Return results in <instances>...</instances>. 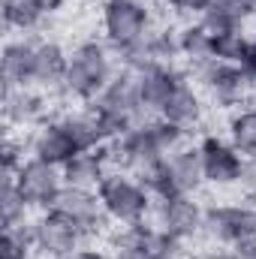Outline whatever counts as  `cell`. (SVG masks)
<instances>
[{"label":"cell","instance_id":"5","mask_svg":"<svg viewBox=\"0 0 256 259\" xmlns=\"http://www.w3.org/2000/svg\"><path fill=\"white\" fill-rule=\"evenodd\" d=\"M18 187L30 208H55L61 190L66 187L64 169L55 163H46L39 157H30L18 169Z\"/></svg>","mask_w":256,"mask_h":259},{"label":"cell","instance_id":"10","mask_svg":"<svg viewBox=\"0 0 256 259\" xmlns=\"http://www.w3.org/2000/svg\"><path fill=\"white\" fill-rule=\"evenodd\" d=\"M157 214H160V229L169 232L178 241L193 238L205 223V211L199 208V202H193V196H181V193L160 199Z\"/></svg>","mask_w":256,"mask_h":259},{"label":"cell","instance_id":"15","mask_svg":"<svg viewBox=\"0 0 256 259\" xmlns=\"http://www.w3.org/2000/svg\"><path fill=\"white\" fill-rule=\"evenodd\" d=\"M36 42L30 36L12 39L3 49V88H18L33 81V58H36Z\"/></svg>","mask_w":256,"mask_h":259},{"label":"cell","instance_id":"18","mask_svg":"<svg viewBox=\"0 0 256 259\" xmlns=\"http://www.w3.org/2000/svg\"><path fill=\"white\" fill-rule=\"evenodd\" d=\"M64 127H66V133H69V139H72V145H75V151H97L100 145L109 142L106 127H103V121H100V115H97L94 106H91L88 112L66 115Z\"/></svg>","mask_w":256,"mask_h":259},{"label":"cell","instance_id":"3","mask_svg":"<svg viewBox=\"0 0 256 259\" xmlns=\"http://www.w3.org/2000/svg\"><path fill=\"white\" fill-rule=\"evenodd\" d=\"M97 196H100L106 214L124 226L142 223L148 208H151V193L139 181H133L130 175H121V172H109L106 181L100 184Z\"/></svg>","mask_w":256,"mask_h":259},{"label":"cell","instance_id":"2","mask_svg":"<svg viewBox=\"0 0 256 259\" xmlns=\"http://www.w3.org/2000/svg\"><path fill=\"white\" fill-rule=\"evenodd\" d=\"M181 136L184 130L172 127L169 121H142L133 130H127L115 145L121 151V160L127 166H142L148 160H160V157H169L175 148H181Z\"/></svg>","mask_w":256,"mask_h":259},{"label":"cell","instance_id":"7","mask_svg":"<svg viewBox=\"0 0 256 259\" xmlns=\"http://www.w3.org/2000/svg\"><path fill=\"white\" fill-rule=\"evenodd\" d=\"M202 229L217 244H232L241 235L256 232V208H247V205H217V208H208Z\"/></svg>","mask_w":256,"mask_h":259},{"label":"cell","instance_id":"14","mask_svg":"<svg viewBox=\"0 0 256 259\" xmlns=\"http://www.w3.org/2000/svg\"><path fill=\"white\" fill-rule=\"evenodd\" d=\"M181 81H184V78L166 64H154V66H148V69H142V72H139L142 106H145L148 112H157V115H160V109L166 106V100L172 97V91H175Z\"/></svg>","mask_w":256,"mask_h":259},{"label":"cell","instance_id":"27","mask_svg":"<svg viewBox=\"0 0 256 259\" xmlns=\"http://www.w3.org/2000/svg\"><path fill=\"white\" fill-rule=\"evenodd\" d=\"M208 9H217V12H223L229 21H235L238 27H241V21L244 18H250L256 12V3L253 0H211V6Z\"/></svg>","mask_w":256,"mask_h":259},{"label":"cell","instance_id":"30","mask_svg":"<svg viewBox=\"0 0 256 259\" xmlns=\"http://www.w3.org/2000/svg\"><path fill=\"white\" fill-rule=\"evenodd\" d=\"M169 6L175 12H184V15H202L211 6V0H169Z\"/></svg>","mask_w":256,"mask_h":259},{"label":"cell","instance_id":"17","mask_svg":"<svg viewBox=\"0 0 256 259\" xmlns=\"http://www.w3.org/2000/svg\"><path fill=\"white\" fill-rule=\"evenodd\" d=\"M66 64H69V55H64V49L58 42L39 39L36 42V58H33V81L30 84H39V88L64 84Z\"/></svg>","mask_w":256,"mask_h":259},{"label":"cell","instance_id":"4","mask_svg":"<svg viewBox=\"0 0 256 259\" xmlns=\"http://www.w3.org/2000/svg\"><path fill=\"white\" fill-rule=\"evenodd\" d=\"M103 24H106L109 42L121 52L151 33V12L145 0H106Z\"/></svg>","mask_w":256,"mask_h":259},{"label":"cell","instance_id":"29","mask_svg":"<svg viewBox=\"0 0 256 259\" xmlns=\"http://www.w3.org/2000/svg\"><path fill=\"white\" fill-rule=\"evenodd\" d=\"M238 184L247 196H256V157H247L241 163V175H238Z\"/></svg>","mask_w":256,"mask_h":259},{"label":"cell","instance_id":"19","mask_svg":"<svg viewBox=\"0 0 256 259\" xmlns=\"http://www.w3.org/2000/svg\"><path fill=\"white\" fill-rule=\"evenodd\" d=\"M160 118H163V121H169L172 127H178V130L193 127V124L202 118V103H199V94L193 91L187 81H181V84L172 91V97L166 100V106L160 109Z\"/></svg>","mask_w":256,"mask_h":259},{"label":"cell","instance_id":"24","mask_svg":"<svg viewBox=\"0 0 256 259\" xmlns=\"http://www.w3.org/2000/svg\"><path fill=\"white\" fill-rule=\"evenodd\" d=\"M229 139L235 145L238 154L244 157H256V109L238 112L229 124Z\"/></svg>","mask_w":256,"mask_h":259},{"label":"cell","instance_id":"26","mask_svg":"<svg viewBox=\"0 0 256 259\" xmlns=\"http://www.w3.org/2000/svg\"><path fill=\"white\" fill-rule=\"evenodd\" d=\"M250 49V39L241 33V30H232L220 39H214V61H223V64H235L241 66L244 55Z\"/></svg>","mask_w":256,"mask_h":259},{"label":"cell","instance_id":"12","mask_svg":"<svg viewBox=\"0 0 256 259\" xmlns=\"http://www.w3.org/2000/svg\"><path fill=\"white\" fill-rule=\"evenodd\" d=\"M169 166V184H172V196H193L202 184H205V169H202V154L199 148H175L166 157Z\"/></svg>","mask_w":256,"mask_h":259},{"label":"cell","instance_id":"1","mask_svg":"<svg viewBox=\"0 0 256 259\" xmlns=\"http://www.w3.org/2000/svg\"><path fill=\"white\" fill-rule=\"evenodd\" d=\"M112 75L115 72H112V58H109L106 46L81 42L69 55L64 88H66V94H72L78 100H94V97L103 94V88L112 81Z\"/></svg>","mask_w":256,"mask_h":259},{"label":"cell","instance_id":"11","mask_svg":"<svg viewBox=\"0 0 256 259\" xmlns=\"http://www.w3.org/2000/svg\"><path fill=\"white\" fill-rule=\"evenodd\" d=\"M199 154H202V169H205V181L208 184H217V187L238 184L244 157L235 151V145H226V142L208 136L199 145Z\"/></svg>","mask_w":256,"mask_h":259},{"label":"cell","instance_id":"31","mask_svg":"<svg viewBox=\"0 0 256 259\" xmlns=\"http://www.w3.org/2000/svg\"><path fill=\"white\" fill-rule=\"evenodd\" d=\"M66 259H106L103 250H94V247H78V250H72Z\"/></svg>","mask_w":256,"mask_h":259},{"label":"cell","instance_id":"32","mask_svg":"<svg viewBox=\"0 0 256 259\" xmlns=\"http://www.w3.org/2000/svg\"><path fill=\"white\" fill-rule=\"evenodd\" d=\"M36 3H39V6H42L46 12H52V9H58V6H61L64 0H36Z\"/></svg>","mask_w":256,"mask_h":259},{"label":"cell","instance_id":"9","mask_svg":"<svg viewBox=\"0 0 256 259\" xmlns=\"http://www.w3.org/2000/svg\"><path fill=\"white\" fill-rule=\"evenodd\" d=\"M55 211L64 214L69 223H75L84 235L97 232L103 226V217H109L100 196L94 190H81V187H64L58 202H55Z\"/></svg>","mask_w":256,"mask_h":259},{"label":"cell","instance_id":"13","mask_svg":"<svg viewBox=\"0 0 256 259\" xmlns=\"http://www.w3.org/2000/svg\"><path fill=\"white\" fill-rule=\"evenodd\" d=\"M106 166L109 157L100 151H78L66 160L64 166V181L66 187H81V190H100V184L106 181Z\"/></svg>","mask_w":256,"mask_h":259},{"label":"cell","instance_id":"22","mask_svg":"<svg viewBox=\"0 0 256 259\" xmlns=\"http://www.w3.org/2000/svg\"><path fill=\"white\" fill-rule=\"evenodd\" d=\"M178 46H181V55L196 66H205L214 61V36H208L202 24L184 27L178 33Z\"/></svg>","mask_w":256,"mask_h":259},{"label":"cell","instance_id":"20","mask_svg":"<svg viewBox=\"0 0 256 259\" xmlns=\"http://www.w3.org/2000/svg\"><path fill=\"white\" fill-rule=\"evenodd\" d=\"M3 112L9 124H33L42 115V97L30 91V84L3 88Z\"/></svg>","mask_w":256,"mask_h":259},{"label":"cell","instance_id":"34","mask_svg":"<svg viewBox=\"0 0 256 259\" xmlns=\"http://www.w3.org/2000/svg\"><path fill=\"white\" fill-rule=\"evenodd\" d=\"M253 3H256V0H253Z\"/></svg>","mask_w":256,"mask_h":259},{"label":"cell","instance_id":"16","mask_svg":"<svg viewBox=\"0 0 256 259\" xmlns=\"http://www.w3.org/2000/svg\"><path fill=\"white\" fill-rule=\"evenodd\" d=\"M30 151H33V157H39L46 163H55V166H64L72 154H78L75 145H72V139H69V133H66V127H64V121L42 124L33 133Z\"/></svg>","mask_w":256,"mask_h":259},{"label":"cell","instance_id":"25","mask_svg":"<svg viewBox=\"0 0 256 259\" xmlns=\"http://www.w3.org/2000/svg\"><path fill=\"white\" fill-rule=\"evenodd\" d=\"M30 247H33V235H30L27 223L3 229V244H0V256L3 259H27Z\"/></svg>","mask_w":256,"mask_h":259},{"label":"cell","instance_id":"21","mask_svg":"<svg viewBox=\"0 0 256 259\" xmlns=\"http://www.w3.org/2000/svg\"><path fill=\"white\" fill-rule=\"evenodd\" d=\"M27 199L18 187V175H3L0 184V217H3V229L6 226H21L24 214H27Z\"/></svg>","mask_w":256,"mask_h":259},{"label":"cell","instance_id":"8","mask_svg":"<svg viewBox=\"0 0 256 259\" xmlns=\"http://www.w3.org/2000/svg\"><path fill=\"white\" fill-rule=\"evenodd\" d=\"M199 69H202V81H205L211 100L220 103V106H235V103H241V100L247 97L250 84H253V78L235 64L211 61V64L199 66Z\"/></svg>","mask_w":256,"mask_h":259},{"label":"cell","instance_id":"28","mask_svg":"<svg viewBox=\"0 0 256 259\" xmlns=\"http://www.w3.org/2000/svg\"><path fill=\"white\" fill-rule=\"evenodd\" d=\"M229 259H256V232L232 241L229 244Z\"/></svg>","mask_w":256,"mask_h":259},{"label":"cell","instance_id":"6","mask_svg":"<svg viewBox=\"0 0 256 259\" xmlns=\"http://www.w3.org/2000/svg\"><path fill=\"white\" fill-rule=\"evenodd\" d=\"M30 235H33V247L49 259H66L72 250H78L84 238V232L75 223H69L64 214H58L55 208H49V214L30 223Z\"/></svg>","mask_w":256,"mask_h":259},{"label":"cell","instance_id":"33","mask_svg":"<svg viewBox=\"0 0 256 259\" xmlns=\"http://www.w3.org/2000/svg\"><path fill=\"white\" fill-rule=\"evenodd\" d=\"M199 259H229V253H205V256H199Z\"/></svg>","mask_w":256,"mask_h":259},{"label":"cell","instance_id":"23","mask_svg":"<svg viewBox=\"0 0 256 259\" xmlns=\"http://www.w3.org/2000/svg\"><path fill=\"white\" fill-rule=\"evenodd\" d=\"M42 15H46V9L36 0H3V18H6V24L15 27V30H21V33L39 27Z\"/></svg>","mask_w":256,"mask_h":259}]
</instances>
